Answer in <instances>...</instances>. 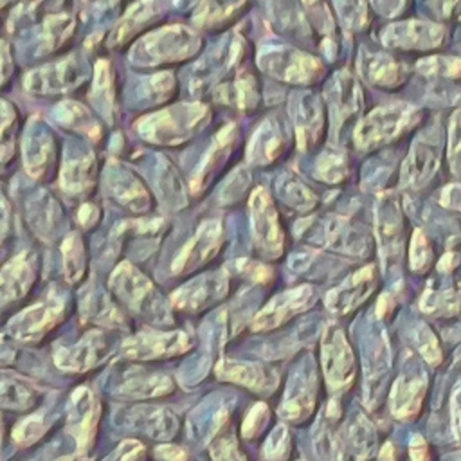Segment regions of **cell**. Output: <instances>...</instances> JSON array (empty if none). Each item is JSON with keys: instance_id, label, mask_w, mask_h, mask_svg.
<instances>
[{"instance_id": "obj_1", "label": "cell", "mask_w": 461, "mask_h": 461, "mask_svg": "<svg viewBox=\"0 0 461 461\" xmlns=\"http://www.w3.org/2000/svg\"><path fill=\"white\" fill-rule=\"evenodd\" d=\"M205 115L207 110L202 104H180L140 119L137 128L139 133L151 142L178 144L189 139Z\"/></svg>"}, {"instance_id": "obj_2", "label": "cell", "mask_w": 461, "mask_h": 461, "mask_svg": "<svg viewBox=\"0 0 461 461\" xmlns=\"http://www.w3.org/2000/svg\"><path fill=\"white\" fill-rule=\"evenodd\" d=\"M198 47V38L193 31L182 25H169L144 36L135 43L131 59L140 65H162L180 61L191 56Z\"/></svg>"}, {"instance_id": "obj_3", "label": "cell", "mask_w": 461, "mask_h": 461, "mask_svg": "<svg viewBox=\"0 0 461 461\" xmlns=\"http://www.w3.org/2000/svg\"><path fill=\"white\" fill-rule=\"evenodd\" d=\"M412 117L414 110L407 104H391L371 112L357 128V146L369 149L391 140L412 122Z\"/></svg>"}, {"instance_id": "obj_4", "label": "cell", "mask_w": 461, "mask_h": 461, "mask_svg": "<svg viewBox=\"0 0 461 461\" xmlns=\"http://www.w3.org/2000/svg\"><path fill=\"white\" fill-rule=\"evenodd\" d=\"M250 221L256 247L265 256L276 258L283 249V232L276 207L263 187H258L250 196Z\"/></svg>"}, {"instance_id": "obj_5", "label": "cell", "mask_w": 461, "mask_h": 461, "mask_svg": "<svg viewBox=\"0 0 461 461\" xmlns=\"http://www.w3.org/2000/svg\"><path fill=\"white\" fill-rule=\"evenodd\" d=\"M259 65L270 76L290 83L312 81L321 72V65L315 58L292 49L267 50L259 56Z\"/></svg>"}, {"instance_id": "obj_6", "label": "cell", "mask_w": 461, "mask_h": 461, "mask_svg": "<svg viewBox=\"0 0 461 461\" xmlns=\"http://www.w3.org/2000/svg\"><path fill=\"white\" fill-rule=\"evenodd\" d=\"M189 348V339L182 331H142L131 339H128L122 346L124 357L130 358H157L162 355H173L180 353Z\"/></svg>"}, {"instance_id": "obj_7", "label": "cell", "mask_w": 461, "mask_h": 461, "mask_svg": "<svg viewBox=\"0 0 461 461\" xmlns=\"http://www.w3.org/2000/svg\"><path fill=\"white\" fill-rule=\"evenodd\" d=\"M63 313V301L56 295H50L34 306L23 310L16 319L11 321L9 328L14 337L29 340L43 335L49 328H52Z\"/></svg>"}, {"instance_id": "obj_8", "label": "cell", "mask_w": 461, "mask_h": 461, "mask_svg": "<svg viewBox=\"0 0 461 461\" xmlns=\"http://www.w3.org/2000/svg\"><path fill=\"white\" fill-rule=\"evenodd\" d=\"M384 43L394 49H430L439 45L443 38V27L427 22H403L389 25L384 34Z\"/></svg>"}, {"instance_id": "obj_9", "label": "cell", "mask_w": 461, "mask_h": 461, "mask_svg": "<svg viewBox=\"0 0 461 461\" xmlns=\"http://www.w3.org/2000/svg\"><path fill=\"white\" fill-rule=\"evenodd\" d=\"M221 243V225L220 221H203L198 229V232L187 241V245L182 249L178 258L173 263V272L180 274L184 270H189L209 258H212Z\"/></svg>"}, {"instance_id": "obj_10", "label": "cell", "mask_w": 461, "mask_h": 461, "mask_svg": "<svg viewBox=\"0 0 461 461\" xmlns=\"http://www.w3.org/2000/svg\"><path fill=\"white\" fill-rule=\"evenodd\" d=\"M310 288L301 286L295 290H288L285 294H279L276 299H272L254 319L252 328L254 330H270L283 321H286L292 313L304 308V304L310 299Z\"/></svg>"}, {"instance_id": "obj_11", "label": "cell", "mask_w": 461, "mask_h": 461, "mask_svg": "<svg viewBox=\"0 0 461 461\" xmlns=\"http://www.w3.org/2000/svg\"><path fill=\"white\" fill-rule=\"evenodd\" d=\"M77 81H81L77 63L68 58L67 61L32 70L25 79V86L32 92H61L74 86Z\"/></svg>"}, {"instance_id": "obj_12", "label": "cell", "mask_w": 461, "mask_h": 461, "mask_svg": "<svg viewBox=\"0 0 461 461\" xmlns=\"http://www.w3.org/2000/svg\"><path fill=\"white\" fill-rule=\"evenodd\" d=\"M95 416H97V405H95L90 391L81 387L79 391H76V394L72 398L70 412H68V430L76 438L81 452L88 448L86 445L90 443L92 434H94Z\"/></svg>"}, {"instance_id": "obj_13", "label": "cell", "mask_w": 461, "mask_h": 461, "mask_svg": "<svg viewBox=\"0 0 461 461\" xmlns=\"http://www.w3.org/2000/svg\"><path fill=\"white\" fill-rule=\"evenodd\" d=\"M32 277L34 267L27 254L13 258L0 272V306L20 299L29 290Z\"/></svg>"}, {"instance_id": "obj_14", "label": "cell", "mask_w": 461, "mask_h": 461, "mask_svg": "<svg viewBox=\"0 0 461 461\" xmlns=\"http://www.w3.org/2000/svg\"><path fill=\"white\" fill-rule=\"evenodd\" d=\"M54 146L50 135L41 126H31L23 139V162L31 176L38 178L52 164Z\"/></svg>"}, {"instance_id": "obj_15", "label": "cell", "mask_w": 461, "mask_h": 461, "mask_svg": "<svg viewBox=\"0 0 461 461\" xmlns=\"http://www.w3.org/2000/svg\"><path fill=\"white\" fill-rule=\"evenodd\" d=\"M106 187L110 189L112 196L130 211H146L149 203V196L142 184L126 169L112 167L110 175L106 176Z\"/></svg>"}, {"instance_id": "obj_16", "label": "cell", "mask_w": 461, "mask_h": 461, "mask_svg": "<svg viewBox=\"0 0 461 461\" xmlns=\"http://www.w3.org/2000/svg\"><path fill=\"white\" fill-rule=\"evenodd\" d=\"M225 286H227V281L221 274L203 276V277H198L196 281L185 285L178 292H175L173 303L178 308L196 310V308L203 306L209 299L220 297L221 294H225Z\"/></svg>"}, {"instance_id": "obj_17", "label": "cell", "mask_w": 461, "mask_h": 461, "mask_svg": "<svg viewBox=\"0 0 461 461\" xmlns=\"http://www.w3.org/2000/svg\"><path fill=\"white\" fill-rule=\"evenodd\" d=\"M439 160V146L432 144V139H420L411 155L407 157L402 171V178L411 185H420L434 173Z\"/></svg>"}, {"instance_id": "obj_18", "label": "cell", "mask_w": 461, "mask_h": 461, "mask_svg": "<svg viewBox=\"0 0 461 461\" xmlns=\"http://www.w3.org/2000/svg\"><path fill=\"white\" fill-rule=\"evenodd\" d=\"M103 348H104L103 335L99 331H90L76 346L59 349L56 353V364L65 371H83L97 362Z\"/></svg>"}, {"instance_id": "obj_19", "label": "cell", "mask_w": 461, "mask_h": 461, "mask_svg": "<svg viewBox=\"0 0 461 461\" xmlns=\"http://www.w3.org/2000/svg\"><path fill=\"white\" fill-rule=\"evenodd\" d=\"M112 288L126 304L139 308L146 295L153 290L151 283L130 263H122L112 276Z\"/></svg>"}, {"instance_id": "obj_20", "label": "cell", "mask_w": 461, "mask_h": 461, "mask_svg": "<svg viewBox=\"0 0 461 461\" xmlns=\"http://www.w3.org/2000/svg\"><path fill=\"white\" fill-rule=\"evenodd\" d=\"M95 158L92 153L85 151L70 157L61 167V187L72 194L83 193L94 182Z\"/></svg>"}, {"instance_id": "obj_21", "label": "cell", "mask_w": 461, "mask_h": 461, "mask_svg": "<svg viewBox=\"0 0 461 461\" xmlns=\"http://www.w3.org/2000/svg\"><path fill=\"white\" fill-rule=\"evenodd\" d=\"M283 149V133L272 121H265L254 133L249 146V160L254 164L272 162Z\"/></svg>"}, {"instance_id": "obj_22", "label": "cell", "mask_w": 461, "mask_h": 461, "mask_svg": "<svg viewBox=\"0 0 461 461\" xmlns=\"http://www.w3.org/2000/svg\"><path fill=\"white\" fill-rule=\"evenodd\" d=\"M234 131H236V126L234 124H227L225 128H221L218 131V135L214 137L212 140V146L211 149H207L205 157L200 160L196 171L193 173V180H191V185L193 189H202L209 178V175L218 167L216 164L220 162V158L223 157L225 149H229L232 139H234Z\"/></svg>"}, {"instance_id": "obj_23", "label": "cell", "mask_w": 461, "mask_h": 461, "mask_svg": "<svg viewBox=\"0 0 461 461\" xmlns=\"http://www.w3.org/2000/svg\"><path fill=\"white\" fill-rule=\"evenodd\" d=\"M158 11L157 0H139L135 2L124 14V18L119 22V25L113 29L108 45H119L124 43L135 31H139L149 18L155 16Z\"/></svg>"}, {"instance_id": "obj_24", "label": "cell", "mask_w": 461, "mask_h": 461, "mask_svg": "<svg viewBox=\"0 0 461 461\" xmlns=\"http://www.w3.org/2000/svg\"><path fill=\"white\" fill-rule=\"evenodd\" d=\"M220 378L230 380L247 387H254L256 391H263L268 387V373L265 367L258 364H247V362H230L221 360L216 367Z\"/></svg>"}, {"instance_id": "obj_25", "label": "cell", "mask_w": 461, "mask_h": 461, "mask_svg": "<svg viewBox=\"0 0 461 461\" xmlns=\"http://www.w3.org/2000/svg\"><path fill=\"white\" fill-rule=\"evenodd\" d=\"M54 117L67 128L77 131V133H83L90 139H99L101 135V130L97 126V122L94 121L92 113L81 106L79 103H72V101H67V103H61L56 112H54Z\"/></svg>"}, {"instance_id": "obj_26", "label": "cell", "mask_w": 461, "mask_h": 461, "mask_svg": "<svg viewBox=\"0 0 461 461\" xmlns=\"http://www.w3.org/2000/svg\"><path fill=\"white\" fill-rule=\"evenodd\" d=\"M398 209L400 207L391 198L382 200L378 209V223H376L378 240L382 245H387V249L391 250L402 243L403 225H402V214Z\"/></svg>"}, {"instance_id": "obj_27", "label": "cell", "mask_w": 461, "mask_h": 461, "mask_svg": "<svg viewBox=\"0 0 461 461\" xmlns=\"http://www.w3.org/2000/svg\"><path fill=\"white\" fill-rule=\"evenodd\" d=\"M360 67L375 85L394 86L400 83V67L387 54H367L362 58Z\"/></svg>"}, {"instance_id": "obj_28", "label": "cell", "mask_w": 461, "mask_h": 461, "mask_svg": "<svg viewBox=\"0 0 461 461\" xmlns=\"http://www.w3.org/2000/svg\"><path fill=\"white\" fill-rule=\"evenodd\" d=\"M295 126H297V137L301 146H308L310 142H315V133H319L321 119H319V104L313 97H303L299 101Z\"/></svg>"}, {"instance_id": "obj_29", "label": "cell", "mask_w": 461, "mask_h": 461, "mask_svg": "<svg viewBox=\"0 0 461 461\" xmlns=\"http://www.w3.org/2000/svg\"><path fill=\"white\" fill-rule=\"evenodd\" d=\"M245 4V0H202L196 13L193 14V20H196L198 25H216L227 20L236 9H240Z\"/></svg>"}, {"instance_id": "obj_30", "label": "cell", "mask_w": 461, "mask_h": 461, "mask_svg": "<svg viewBox=\"0 0 461 461\" xmlns=\"http://www.w3.org/2000/svg\"><path fill=\"white\" fill-rule=\"evenodd\" d=\"M254 77L249 74L240 76L232 85H223L221 90V101L223 103H234L241 110L254 106L256 103V90H254Z\"/></svg>"}, {"instance_id": "obj_31", "label": "cell", "mask_w": 461, "mask_h": 461, "mask_svg": "<svg viewBox=\"0 0 461 461\" xmlns=\"http://www.w3.org/2000/svg\"><path fill=\"white\" fill-rule=\"evenodd\" d=\"M14 130H16L14 110L9 103L0 99V160H5L13 155Z\"/></svg>"}, {"instance_id": "obj_32", "label": "cell", "mask_w": 461, "mask_h": 461, "mask_svg": "<svg viewBox=\"0 0 461 461\" xmlns=\"http://www.w3.org/2000/svg\"><path fill=\"white\" fill-rule=\"evenodd\" d=\"M63 265H65V276L72 283L76 281L83 272V245L76 234H70L63 241Z\"/></svg>"}, {"instance_id": "obj_33", "label": "cell", "mask_w": 461, "mask_h": 461, "mask_svg": "<svg viewBox=\"0 0 461 461\" xmlns=\"http://www.w3.org/2000/svg\"><path fill=\"white\" fill-rule=\"evenodd\" d=\"M171 389V382L164 376H146V378H135L130 380L122 391L130 396H157L164 394Z\"/></svg>"}, {"instance_id": "obj_34", "label": "cell", "mask_w": 461, "mask_h": 461, "mask_svg": "<svg viewBox=\"0 0 461 461\" xmlns=\"http://www.w3.org/2000/svg\"><path fill=\"white\" fill-rule=\"evenodd\" d=\"M279 191H281L286 203H290V205H294L301 211H306L315 203L313 194L303 184H299L294 178H288L286 182H283V185L279 184Z\"/></svg>"}, {"instance_id": "obj_35", "label": "cell", "mask_w": 461, "mask_h": 461, "mask_svg": "<svg viewBox=\"0 0 461 461\" xmlns=\"http://www.w3.org/2000/svg\"><path fill=\"white\" fill-rule=\"evenodd\" d=\"M32 393L25 389L22 384H16L13 380H4L0 384V405H9V407H27L31 405Z\"/></svg>"}, {"instance_id": "obj_36", "label": "cell", "mask_w": 461, "mask_h": 461, "mask_svg": "<svg viewBox=\"0 0 461 461\" xmlns=\"http://www.w3.org/2000/svg\"><path fill=\"white\" fill-rule=\"evenodd\" d=\"M448 160L452 171L461 178V110L450 119L448 128Z\"/></svg>"}, {"instance_id": "obj_37", "label": "cell", "mask_w": 461, "mask_h": 461, "mask_svg": "<svg viewBox=\"0 0 461 461\" xmlns=\"http://www.w3.org/2000/svg\"><path fill=\"white\" fill-rule=\"evenodd\" d=\"M317 175L324 182H340V178L346 175L344 157L337 153L322 155L317 162Z\"/></svg>"}, {"instance_id": "obj_38", "label": "cell", "mask_w": 461, "mask_h": 461, "mask_svg": "<svg viewBox=\"0 0 461 461\" xmlns=\"http://www.w3.org/2000/svg\"><path fill=\"white\" fill-rule=\"evenodd\" d=\"M420 68L423 74H436L443 77H454L461 76V59L456 58H429L420 63Z\"/></svg>"}, {"instance_id": "obj_39", "label": "cell", "mask_w": 461, "mask_h": 461, "mask_svg": "<svg viewBox=\"0 0 461 461\" xmlns=\"http://www.w3.org/2000/svg\"><path fill=\"white\" fill-rule=\"evenodd\" d=\"M92 99L99 103L103 97V108L112 104V81H110V67L106 61H99L95 67V79H94V88H92Z\"/></svg>"}, {"instance_id": "obj_40", "label": "cell", "mask_w": 461, "mask_h": 461, "mask_svg": "<svg viewBox=\"0 0 461 461\" xmlns=\"http://www.w3.org/2000/svg\"><path fill=\"white\" fill-rule=\"evenodd\" d=\"M45 430V423L41 416H29L27 420L20 421L13 432V438L20 443V445H29L32 443L36 438H40Z\"/></svg>"}, {"instance_id": "obj_41", "label": "cell", "mask_w": 461, "mask_h": 461, "mask_svg": "<svg viewBox=\"0 0 461 461\" xmlns=\"http://www.w3.org/2000/svg\"><path fill=\"white\" fill-rule=\"evenodd\" d=\"M337 9L349 25H362L366 22V11L360 0H337Z\"/></svg>"}, {"instance_id": "obj_42", "label": "cell", "mask_w": 461, "mask_h": 461, "mask_svg": "<svg viewBox=\"0 0 461 461\" xmlns=\"http://www.w3.org/2000/svg\"><path fill=\"white\" fill-rule=\"evenodd\" d=\"M211 454L214 461H245L241 457V454L238 452V447L234 443V439L229 438H220L212 447H211Z\"/></svg>"}, {"instance_id": "obj_43", "label": "cell", "mask_w": 461, "mask_h": 461, "mask_svg": "<svg viewBox=\"0 0 461 461\" xmlns=\"http://www.w3.org/2000/svg\"><path fill=\"white\" fill-rule=\"evenodd\" d=\"M142 454V445L137 441H124L106 461H137Z\"/></svg>"}, {"instance_id": "obj_44", "label": "cell", "mask_w": 461, "mask_h": 461, "mask_svg": "<svg viewBox=\"0 0 461 461\" xmlns=\"http://www.w3.org/2000/svg\"><path fill=\"white\" fill-rule=\"evenodd\" d=\"M265 412H267L265 405H258V407H254V409L249 412V416H247V420H245V423H243V434H245V436H252V434L258 430V423L263 420L261 416H265Z\"/></svg>"}, {"instance_id": "obj_45", "label": "cell", "mask_w": 461, "mask_h": 461, "mask_svg": "<svg viewBox=\"0 0 461 461\" xmlns=\"http://www.w3.org/2000/svg\"><path fill=\"white\" fill-rule=\"evenodd\" d=\"M157 454L166 459V461H185L187 454L184 448L180 447H173V445H162L157 448Z\"/></svg>"}, {"instance_id": "obj_46", "label": "cell", "mask_w": 461, "mask_h": 461, "mask_svg": "<svg viewBox=\"0 0 461 461\" xmlns=\"http://www.w3.org/2000/svg\"><path fill=\"white\" fill-rule=\"evenodd\" d=\"M346 351H348V348H346L344 344H340V349H339L337 346H331V348H330V353H333L337 358H339V357H340V358L346 357ZM326 364H328V373L331 375V371H333V373L339 371V366H340L342 371H344V369L349 366V360H330V362H326ZM330 375H328V376H330Z\"/></svg>"}, {"instance_id": "obj_47", "label": "cell", "mask_w": 461, "mask_h": 461, "mask_svg": "<svg viewBox=\"0 0 461 461\" xmlns=\"http://www.w3.org/2000/svg\"><path fill=\"white\" fill-rule=\"evenodd\" d=\"M441 203L461 211V185H450V187H447V189L443 191Z\"/></svg>"}, {"instance_id": "obj_48", "label": "cell", "mask_w": 461, "mask_h": 461, "mask_svg": "<svg viewBox=\"0 0 461 461\" xmlns=\"http://www.w3.org/2000/svg\"><path fill=\"white\" fill-rule=\"evenodd\" d=\"M378 9L384 13V14H396L400 13V5L403 0H373Z\"/></svg>"}, {"instance_id": "obj_49", "label": "cell", "mask_w": 461, "mask_h": 461, "mask_svg": "<svg viewBox=\"0 0 461 461\" xmlns=\"http://www.w3.org/2000/svg\"><path fill=\"white\" fill-rule=\"evenodd\" d=\"M9 72V52L4 41H0V83L4 81L5 74Z\"/></svg>"}, {"instance_id": "obj_50", "label": "cell", "mask_w": 461, "mask_h": 461, "mask_svg": "<svg viewBox=\"0 0 461 461\" xmlns=\"http://www.w3.org/2000/svg\"><path fill=\"white\" fill-rule=\"evenodd\" d=\"M429 4L438 11L439 14H447L450 9V0H429Z\"/></svg>"}, {"instance_id": "obj_51", "label": "cell", "mask_w": 461, "mask_h": 461, "mask_svg": "<svg viewBox=\"0 0 461 461\" xmlns=\"http://www.w3.org/2000/svg\"><path fill=\"white\" fill-rule=\"evenodd\" d=\"M459 16H461V2H459Z\"/></svg>"}]
</instances>
